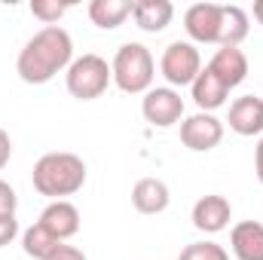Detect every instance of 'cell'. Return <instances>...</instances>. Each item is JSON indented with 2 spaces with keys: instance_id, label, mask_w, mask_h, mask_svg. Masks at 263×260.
I'll return each instance as SVG.
<instances>
[{
  "instance_id": "22",
  "label": "cell",
  "mask_w": 263,
  "mask_h": 260,
  "mask_svg": "<svg viewBox=\"0 0 263 260\" xmlns=\"http://www.w3.org/2000/svg\"><path fill=\"white\" fill-rule=\"evenodd\" d=\"M15 208H18V196L12 190V184L0 178V214H15Z\"/></svg>"
},
{
  "instance_id": "11",
  "label": "cell",
  "mask_w": 263,
  "mask_h": 260,
  "mask_svg": "<svg viewBox=\"0 0 263 260\" xmlns=\"http://www.w3.org/2000/svg\"><path fill=\"white\" fill-rule=\"evenodd\" d=\"M230 129L242 138H254L263 135V98L257 95H242L230 104V117H227Z\"/></svg>"
},
{
  "instance_id": "20",
  "label": "cell",
  "mask_w": 263,
  "mask_h": 260,
  "mask_svg": "<svg viewBox=\"0 0 263 260\" xmlns=\"http://www.w3.org/2000/svg\"><path fill=\"white\" fill-rule=\"evenodd\" d=\"M178 260H230V254L217 242H193V245H187L181 251Z\"/></svg>"
},
{
  "instance_id": "10",
  "label": "cell",
  "mask_w": 263,
  "mask_h": 260,
  "mask_svg": "<svg viewBox=\"0 0 263 260\" xmlns=\"http://www.w3.org/2000/svg\"><path fill=\"white\" fill-rule=\"evenodd\" d=\"M208 70L233 92L236 86H242L245 83V77H248V55L239 49V46H220L214 55H211V62H208Z\"/></svg>"
},
{
  "instance_id": "13",
  "label": "cell",
  "mask_w": 263,
  "mask_h": 260,
  "mask_svg": "<svg viewBox=\"0 0 263 260\" xmlns=\"http://www.w3.org/2000/svg\"><path fill=\"white\" fill-rule=\"evenodd\" d=\"M168 202H172L168 184L159 181V178H141L132 187V205L141 214H162L168 208Z\"/></svg>"
},
{
  "instance_id": "18",
  "label": "cell",
  "mask_w": 263,
  "mask_h": 260,
  "mask_svg": "<svg viewBox=\"0 0 263 260\" xmlns=\"http://www.w3.org/2000/svg\"><path fill=\"white\" fill-rule=\"evenodd\" d=\"M251 31V18L242 6L236 3H223V15H220V46H239Z\"/></svg>"
},
{
  "instance_id": "7",
  "label": "cell",
  "mask_w": 263,
  "mask_h": 260,
  "mask_svg": "<svg viewBox=\"0 0 263 260\" xmlns=\"http://www.w3.org/2000/svg\"><path fill=\"white\" fill-rule=\"evenodd\" d=\"M181 141L187 150L193 153H208L223 141V123L214 114H193L187 120H181Z\"/></svg>"
},
{
  "instance_id": "3",
  "label": "cell",
  "mask_w": 263,
  "mask_h": 260,
  "mask_svg": "<svg viewBox=\"0 0 263 260\" xmlns=\"http://www.w3.org/2000/svg\"><path fill=\"white\" fill-rule=\"evenodd\" d=\"M110 73L120 92L126 95H144L153 89L156 77V62L144 43H123L110 62Z\"/></svg>"
},
{
  "instance_id": "27",
  "label": "cell",
  "mask_w": 263,
  "mask_h": 260,
  "mask_svg": "<svg viewBox=\"0 0 263 260\" xmlns=\"http://www.w3.org/2000/svg\"><path fill=\"white\" fill-rule=\"evenodd\" d=\"M254 18L263 25V0H257V3H254Z\"/></svg>"
},
{
  "instance_id": "8",
  "label": "cell",
  "mask_w": 263,
  "mask_h": 260,
  "mask_svg": "<svg viewBox=\"0 0 263 260\" xmlns=\"http://www.w3.org/2000/svg\"><path fill=\"white\" fill-rule=\"evenodd\" d=\"M220 15H223V3H193L184 12V28L190 40L220 46Z\"/></svg>"
},
{
  "instance_id": "5",
  "label": "cell",
  "mask_w": 263,
  "mask_h": 260,
  "mask_svg": "<svg viewBox=\"0 0 263 260\" xmlns=\"http://www.w3.org/2000/svg\"><path fill=\"white\" fill-rule=\"evenodd\" d=\"M159 70L165 77V83L172 89H181V86H193V80L202 70V55H199L196 43L190 40H175L165 46L162 59H159Z\"/></svg>"
},
{
  "instance_id": "14",
  "label": "cell",
  "mask_w": 263,
  "mask_h": 260,
  "mask_svg": "<svg viewBox=\"0 0 263 260\" xmlns=\"http://www.w3.org/2000/svg\"><path fill=\"white\" fill-rule=\"evenodd\" d=\"M230 248L236 260H263V224L260 220H239L230 230Z\"/></svg>"
},
{
  "instance_id": "26",
  "label": "cell",
  "mask_w": 263,
  "mask_h": 260,
  "mask_svg": "<svg viewBox=\"0 0 263 260\" xmlns=\"http://www.w3.org/2000/svg\"><path fill=\"white\" fill-rule=\"evenodd\" d=\"M254 172H257V181L263 184V138L257 141V147H254Z\"/></svg>"
},
{
  "instance_id": "19",
  "label": "cell",
  "mask_w": 263,
  "mask_h": 260,
  "mask_svg": "<svg viewBox=\"0 0 263 260\" xmlns=\"http://www.w3.org/2000/svg\"><path fill=\"white\" fill-rule=\"evenodd\" d=\"M62 245H65V242H59L43 224H31V227L22 233V251L34 260H49Z\"/></svg>"
},
{
  "instance_id": "24",
  "label": "cell",
  "mask_w": 263,
  "mask_h": 260,
  "mask_svg": "<svg viewBox=\"0 0 263 260\" xmlns=\"http://www.w3.org/2000/svg\"><path fill=\"white\" fill-rule=\"evenodd\" d=\"M9 156H12V138H9V132L6 129H0V172L6 169Z\"/></svg>"
},
{
  "instance_id": "15",
  "label": "cell",
  "mask_w": 263,
  "mask_h": 260,
  "mask_svg": "<svg viewBox=\"0 0 263 260\" xmlns=\"http://www.w3.org/2000/svg\"><path fill=\"white\" fill-rule=\"evenodd\" d=\"M190 95H193V101H196V107L202 114H214L217 107H223L227 104V98H230V89L208 70V65L199 70V77L193 80V86H190Z\"/></svg>"
},
{
  "instance_id": "6",
  "label": "cell",
  "mask_w": 263,
  "mask_h": 260,
  "mask_svg": "<svg viewBox=\"0 0 263 260\" xmlns=\"http://www.w3.org/2000/svg\"><path fill=\"white\" fill-rule=\"evenodd\" d=\"M141 114L150 126L156 129H172L175 123L184 120V98L172 86H153L141 98Z\"/></svg>"
},
{
  "instance_id": "12",
  "label": "cell",
  "mask_w": 263,
  "mask_h": 260,
  "mask_svg": "<svg viewBox=\"0 0 263 260\" xmlns=\"http://www.w3.org/2000/svg\"><path fill=\"white\" fill-rule=\"evenodd\" d=\"M37 224H43L59 242H67V239H73V236L80 233V211H77L73 202L55 199V202H49V205L43 208V214H40Z\"/></svg>"
},
{
  "instance_id": "21",
  "label": "cell",
  "mask_w": 263,
  "mask_h": 260,
  "mask_svg": "<svg viewBox=\"0 0 263 260\" xmlns=\"http://www.w3.org/2000/svg\"><path fill=\"white\" fill-rule=\"evenodd\" d=\"M67 12V3L59 0H31V15L40 18L43 25H59V18Z\"/></svg>"
},
{
  "instance_id": "23",
  "label": "cell",
  "mask_w": 263,
  "mask_h": 260,
  "mask_svg": "<svg viewBox=\"0 0 263 260\" xmlns=\"http://www.w3.org/2000/svg\"><path fill=\"white\" fill-rule=\"evenodd\" d=\"M18 236V220L15 214H0V248H6Z\"/></svg>"
},
{
  "instance_id": "16",
  "label": "cell",
  "mask_w": 263,
  "mask_h": 260,
  "mask_svg": "<svg viewBox=\"0 0 263 260\" xmlns=\"http://www.w3.org/2000/svg\"><path fill=\"white\" fill-rule=\"evenodd\" d=\"M132 15H135V22H138L141 31L159 34V31H165L172 25L175 6H172V0H135Z\"/></svg>"
},
{
  "instance_id": "17",
  "label": "cell",
  "mask_w": 263,
  "mask_h": 260,
  "mask_svg": "<svg viewBox=\"0 0 263 260\" xmlns=\"http://www.w3.org/2000/svg\"><path fill=\"white\" fill-rule=\"evenodd\" d=\"M132 6H135V0H92L89 3V18L101 31H114L132 15Z\"/></svg>"
},
{
  "instance_id": "2",
  "label": "cell",
  "mask_w": 263,
  "mask_h": 260,
  "mask_svg": "<svg viewBox=\"0 0 263 260\" xmlns=\"http://www.w3.org/2000/svg\"><path fill=\"white\" fill-rule=\"evenodd\" d=\"M86 162L77 156V153H67V150H52V153H43L37 162H34V172H31V184L40 196H49L52 202L55 199H65L83 190L86 184Z\"/></svg>"
},
{
  "instance_id": "1",
  "label": "cell",
  "mask_w": 263,
  "mask_h": 260,
  "mask_svg": "<svg viewBox=\"0 0 263 260\" xmlns=\"http://www.w3.org/2000/svg\"><path fill=\"white\" fill-rule=\"evenodd\" d=\"M73 62V40L62 25H46L40 28L18 52L15 73L28 86H43L55 73L67 70Z\"/></svg>"
},
{
  "instance_id": "4",
  "label": "cell",
  "mask_w": 263,
  "mask_h": 260,
  "mask_svg": "<svg viewBox=\"0 0 263 260\" xmlns=\"http://www.w3.org/2000/svg\"><path fill=\"white\" fill-rule=\"evenodd\" d=\"M110 83H114L110 65L98 52H86V55L73 59L70 67L65 70V86L77 101H95V98H101Z\"/></svg>"
},
{
  "instance_id": "25",
  "label": "cell",
  "mask_w": 263,
  "mask_h": 260,
  "mask_svg": "<svg viewBox=\"0 0 263 260\" xmlns=\"http://www.w3.org/2000/svg\"><path fill=\"white\" fill-rule=\"evenodd\" d=\"M49 260H86V254H83L77 245H62V248H59Z\"/></svg>"
},
{
  "instance_id": "9",
  "label": "cell",
  "mask_w": 263,
  "mask_h": 260,
  "mask_svg": "<svg viewBox=\"0 0 263 260\" xmlns=\"http://www.w3.org/2000/svg\"><path fill=\"white\" fill-rule=\"evenodd\" d=\"M190 220H193V227H196L199 233L214 236V233H220V230L230 227V220H233V205H230L227 196L208 193V196H202V199H196V205H193V211H190Z\"/></svg>"
}]
</instances>
